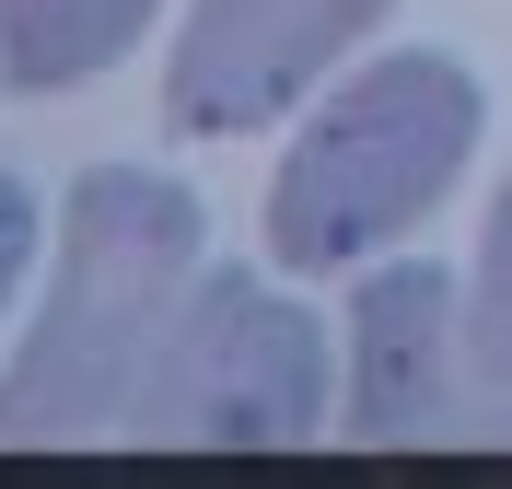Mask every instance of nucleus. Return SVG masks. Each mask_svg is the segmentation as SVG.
<instances>
[{"mask_svg": "<svg viewBox=\"0 0 512 489\" xmlns=\"http://www.w3.org/2000/svg\"><path fill=\"white\" fill-rule=\"evenodd\" d=\"M198 292V198L163 175H82L59 222V280L24 361L0 373V443H117L140 373Z\"/></svg>", "mask_w": 512, "mask_h": 489, "instance_id": "f257e3e1", "label": "nucleus"}, {"mask_svg": "<svg viewBox=\"0 0 512 489\" xmlns=\"http://www.w3.org/2000/svg\"><path fill=\"white\" fill-rule=\"evenodd\" d=\"M478 152V82L431 47L408 59H373L361 82L303 117L280 187H268V245L291 268H350V257H384L396 233H419L443 210V187L466 175Z\"/></svg>", "mask_w": 512, "mask_h": 489, "instance_id": "f03ea898", "label": "nucleus"}, {"mask_svg": "<svg viewBox=\"0 0 512 489\" xmlns=\"http://www.w3.org/2000/svg\"><path fill=\"white\" fill-rule=\"evenodd\" d=\"M350 443L512 455V326L454 268H373L350 292Z\"/></svg>", "mask_w": 512, "mask_h": 489, "instance_id": "7ed1b4c3", "label": "nucleus"}, {"mask_svg": "<svg viewBox=\"0 0 512 489\" xmlns=\"http://www.w3.org/2000/svg\"><path fill=\"white\" fill-rule=\"evenodd\" d=\"M326 420V326L303 303H280L268 280L222 268L198 280L163 361L140 373L128 443L152 455H291Z\"/></svg>", "mask_w": 512, "mask_h": 489, "instance_id": "20e7f679", "label": "nucleus"}, {"mask_svg": "<svg viewBox=\"0 0 512 489\" xmlns=\"http://www.w3.org/2000/svg\"><path fill=\"white\" fill-rule=\"evenodd\" d=\"M384 24V0H198L187 35H175V129L198 140H233V129H268L326 59H350L361 35Z\"/></svg>", "mask_w": 512, "mask_h": 489, "instance_id": "39448f33", "label": "nucleus"}, {"mask_svg": "<svg viewBox=\"0 0 512 489\" xmlns=\"http://www.w3.org/2000/svg\"><path fill=\"white\" fill-rule=\"evenodd\" d=\"M152 0H0V70L12 94H70L140 47Z\"/></svg>", "mask_w": 512, "mask_h": 489, "instance_id": "423d86ee", "label": "nucleus"}, {"mask_svg": "<svg viewBox=\"0 0 512 489\" xmlns=\"http://www.w3.org/2000/svg\"><path fill=\"white\" fill-rule=\"evenodd\" d=\"M478 303L512 326V187L489 198V245H478Z\"/></svg>", "mask_w": 512, "mask_h": 489, "instance_id": "0eeeda50", "label": "nucleus"}, {"mask_svg": "<svg viewBox=\"0 0 512 489\" xmlns=\"http://www.w3.org/2000/svg\"><path fill=\"white\" fill-rule=\"evenodd\" d=\"M24 268H35V198H24V175H0V303H12Z\"/></svg>", "mask_w": 512, "mask_h": 489, "instance_id": "6e6552de", "label": "nucleus"}]
</instances>
